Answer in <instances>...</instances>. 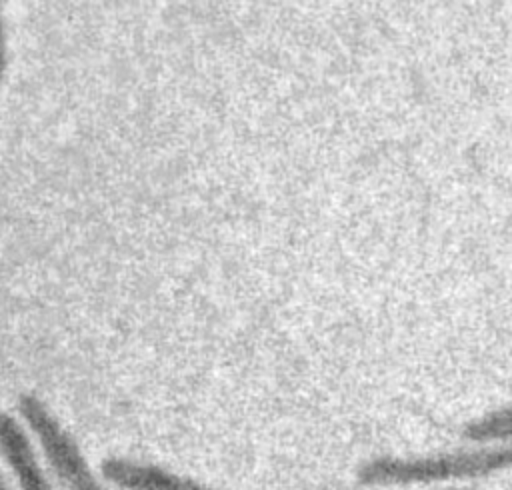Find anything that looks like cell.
<instances>
[{
  "mask_svg": "<svg viewBox=\"0 0 512 490\" xmlns=\"http://www.w3.org/2000/svg\"><path fill=\"white\" fill-rule=\"evenodd\" d=\"M512 470V444L452 450L424 456H380L358 468L364 486H412L468 480Z\"/></svg>",
  "mask_w": 512,
  "mask_h": 490,
  "instance_id": "6da1fadb",
  "label": "cell"
},
{
  "mask_svg": "<svg viewBox=\"0 0 512 490\" xmlns=\"http://www.w3.org/2000/svg\"><path fill=\"white\" fill-rule=\"evenodd\" d=\"M16 408L34 436L46 466L66 490H106L72 434L36 394H20Z\"/></svg>",
  "mask_w": 512,
  "mask_h": 490,
  "instance_id": "7a4b0ae2",
  "label": "cell"
},
{
  "mask_svg": "<svg viewBox=\"0 0 512 490\" xmlns=\"http://www.w3.org/2000/svg\"><path fill=\"white\" fill-rule=\"evenodd\" d=\"M100 472L102 478L118 490H216L164 466L122 456L104 458L100 462Z\"/></svg>",
  "mask_w": 512,
  "mask_h": 490,
  "instance_id": "3957f363",
  "label": "cell"
},
{
  "mask_svg": "<svg viewBox=\"0 0 512 490\" xmlns=\"http://www.w3.org/2000/svg\"><path fill=\"white\" fill-rule=\"evenodd\" d=\"M0 456L18 490H56L24 426L8 412H0Z\"/></svg>",
  "mask_w": 512,
  "mask_h": 490,
  "instance_id": "277c9868",
  "label": "cell"
},
{
  "mask_svg": "<svg viewBox=\"0 0 512 490\" xmlns=\"http://www.w3.org/2000/svg\"><path fill=\"white\" fill-rule=\"evenodd\" d=\"M464 438L472 442H512V406L488 412L466 424Z\"/></svg>",
  "mask_w": 512,
  "mask_h": 490,
  "instance_id": "5b68a950",
  "label": "cell"
},
{
  "mask_svg": "<svg viewBox=\"0 0 512 490\" xmlns=\"http://www.w3.org/2000/svg\"><path fill=\"white\" fill-rule=\"evenodd\" d=\"M8 70V46H6V26H4V14L0 4V84L4 82Z\"/></svg>",
  "mask_w": 512,
  "mask_h": 490,
  "instance_id": "8992f818",
  "label": "cell"
},
{
  "mask_svg": "<svg viewBox=\"0 0 512 490\" xmlns=\"http://www.w3.org/2000/svg\"><path fill=\"white\" fill-rule=\"evenodd\" d=\"M0 490H14V488H12V484L8 482V478L4 476V472H2V470H0Z\"/></svg>",
  "mask_w": 512,
  "mask_h": 490,
  "instance_id": "52a82bcc",
  "label": "cell"
},
{
  "mask_svg": "<svg viewBox=\"0 0 512 490\" xmlns=\"http://www.w3.org/2000/svg\"><path fill=\"white\" fill-rule=\"evenodd\" d=\"M450 490H462V488H450Z\"/></svg>",
  "mask_w": 512,
  "mask_h": 490,
  "instance_id": "ba28073f",
  "label": "cell"
}]
</instances>
